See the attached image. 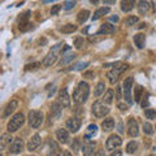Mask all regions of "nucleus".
<instances>
[{"instance_id":"obj_13","label":"nucleus","mask_w":156,"mask_h":156,"mask_svg":"<svg viewBox=\"0 0 156 156\" xmlns=\"http://www.w3.org/2000/svg\"><path fill=\"white\" fill-rule=\"evenodd\" d=\"M42 143V138H41V135L39 134H34L31 136V139L29 140V143H27V151H35L39 146H41Z\"/></svg>"},{"instance_id":"obj_16","label":"nucleus","mask_w":156,"mask_h":156,"mask_svg":"<svg viewBox=\"0 0 156 156\" xmlns=\"http://www.w3.org/2000/svg\"><path fill=\"white\" fill-rule=\"evenodd\" d=\"M56 138H57V140L60 143L65 144V143L69 142V133H68V130H65V129H57Z\"/></svg>"},{"instance_id":"obj_45","label":"nucleus","mask_w":156,"mask_h":156,"mask_svg":"<svg viewBox=\"0 0 156 156\" xmlns=\"http://www.w3.org/2000/svg\"><path fill=\"white\" fill-rule=\"evenodd\" d=\"M121 64L120 61H116V62H109V64H104V68H117Z\"/></svg>"},{"instance_id":"obj_49","label":"nucleus","mask_w":156,"mask_h":156,"mask_svg":"<svg viewBox=\"0 0 156 156\" xmlns=\"http://www.w3.org/2000/svg\"><path fill=\"white\" fill-rule=\"evenodd\" d=\"M58 156H73V155L69 152V151H60Z\"/></svg>"},{"instance_id":"obj_7","label":"nucleus","mask_w":156,"mask_h":156,"mask_svg":"<svg viewBox=\"0 0 156 156\" xmlns=\"http://www.w3.org/2000/svg\"><path fill=\"white\" fill-rule=\"evenodd\" d=\"M121 144H122V139L120 138V135L112 134V135L108 136V139H107L105 148L108 150V151H115L116 148H119Z\"/></svg>"},{"instance_id":"obj_34","label":"nucleus","mask_w":156,"mask_h":156,"mask_svg":"<svg viewBox=\"0 0 156 156\" xmlns=\"http://www.w3.org/2000/svg\"><path fill=\"white\" fill-rule=\"evenodd\" d=\"M83 42H85L83 37H80V35L73 39V44H74V47L77 48V50H80V48L83 47Z\"/></svg>"},{"instance_id":"obj_23","label":"nucleus","mask_w":156,"mask_h":156,"mask_svg":"<svg viewBox=\"0 0 156 156\" xmlns=\"http://www.w3.org/2000/svg\"><path fill=\"white\" fill-rule=\"evenodd\" d=\"M109 7H101L99 9H96L95 13H94V16H92V21H96V20H99L101 16H104V14H108L109 13Z\"/></svg>"},{"instance_id":"obj_12","label":"nucleus","mask_w":156,"mask_h":156,"mask_svg":"<svg viewBox=\"0 0 156 156\" xmlns=\"http://www.w3.org/2000/svg\"><path fill=\"white\" fill-rule=\"evenodd\" d=\"M81 128V120L77 119V117H72L66 121V129L72 131V133H77Z\"/></svg>"},{"instance_id":"obj_42","label":"nucleus","mask_w":156,"mask_h":156,"mask_svg":"<svg viewBox=\"0 0 156 156\" xmlns=\"http://www.w3.org/2000/svg\"><path fill=\"white\" fill-rule=\"evenodd\" d=\"M117 108H119L120 111H122V112H126L129 109V104H125V103H119L117 104Z\"/></svg>"},{"instance_id":"obj_15","label":"nucleus","mask_w":156,"mask_h":156,"mask_svg":"<svg viewBox=\"0 0 156 156\" xmlns=\"http://www.w3.org/2000/svg\"><path fill=\"white\" fill-rule=\"evenodd\" d=\"M57 61V53L55 51H50L46 55V57L43 58V65L44 66H52L53 64H56Z\"/></svg>"},{"instance_id":"obj_29","label":"nucleus","mask_w":156,"mask_h":156,"mask_svg":"<svg viewBox=\"0 0 156 156\" xmlns=\"http://www.w3.org/2000/svg\"><path fill=\"white\" fill-rule=\"evenodd\" d=\"M76 30H77L76 25H73V23H66V25H64L60 29V33H62V34H72V33H74Z\"/></svg>"},{"instance_id":"obj_31","label":"nucleus","mask_w":156,"mask_h":156,"mask_svg":"<svg viewBox=\"0 0 156 156\" xmlns=\"http://www.w3.org/2000/svg\"><path fill=\"white\" fill-rule=\"evenodd\" d=\"M104 90H105V83L104 82H99L96 86H95V90H94V95L98 98L100 96L101 94H104Z\"/></svg>"},{"instance_id":"obj_2","label":"nucleus","mask_w":156,"mask_h":156,"mask_svg":"<svg viewBox=\"0 0 156 156\" xmlns=\"http://www.w3.org/2000/svg\"><path fill=\"white\" fill-rule=\"evenodd\" d=\"M23 122H25V116H23V113H16L11 120H9V122L7 125L8 133H14V131H17L23 125Z\"/></svg>"},{"instance_id":"obj_44","label":"nucleus","mask_w":156,"mask_h":156,"mask_svg":"<svg viewBox=\"0 0 156 156\" xmlns=\"http://www.w3.org/2000/svg\"><path fill=\"white\" fill-rule=\"evenodd\" d=\"M61 9V5H53L52 8H51V14L52 16H55V14H57L58 13V11Z\"/></svg>"},{"instance_id":"obj_22","label":"nucleus","mask_w":156,"mask_h":156,"mask_svg":"<svg viewBox=\"0 0 156 156\" xmlns=\"http://www.w3.org/2000/svg\"><path fill=\"white\" fill-rule=\"evenodd\" d=\"M116 30V27L115 25H112V23H103V25L100 26V29L98 30V34H112V33H115Z\"/></svg>"},{"instance_id":"obj_3","label":"nucleus","mask_w":156,"mask_h":156,"mask_svg":"<svg viewBox=\"0 0 156 156\" xmlns=\"http://www.w3.org/2000/svg\"><path fill=\"white\" fill-rule=\"evenodd\" d=\"M133 85H134L133 77H128V78H126V80L124 81V83H122L124 100L126 101V104H129V105H131V104L134 103L133 96H131V89H133Z\"/></svg>"},{"instance_id":"obj_46","label":"nucleus","mask_w":156,"mask_h":156,"mask_svg":"<svg viewBox=\"0 0 156 156\" xmlns=\"http://www.w3.org/2000/svg\"><path fill=\"white\" fill-rule=\"evenodd\" d=\"M95 77V73L94 72H86L83 73V78H89V80H92Z\"/></svg>"},{"instance_id":"obj_24","label":"nucleus","mask_w":156,"mask_h":156,"mask_svg":"<svg viewBox=\"0 0 156 156\" xmlns=\"http://www.w3.org/2000/svg\"><path fill=\"white\" fill-rule=\"evenodd\" d=\"M136 8H138L139 14H146L150 11V3L146 2V0H140V2L138 3V5H136Z\"/></svg>"},{"instance_id":"obj_11","label":"nucleus","mask_w":156,"mask_h":156,"mask_svg":"<svg viewBox=\"0 0 156 156\" xmlns=\"http://www.w3.org/2000/svg\"><path fill=\"white\" fill-rule=\"evenodd\" d=\"M128 134L130 136H138L139 135V126H138V122H136V120L133 119V117H130L129 121H128Z\"/></svg>"},{"instance_id":"obj_26","label":"nucleus","mask_w":156,"mask_h":156,"mask_svg":"<svg viewBox=\"0 0 156 156\" xmlns=\"http://www.w3.org/2000/svg\"><path fill=\"white\" fill-rule=\"evenodd\" d=\"M144 42H146V35H143V34H135L134 35V43L139 50H142L144 47Z\"/></svg>"},{"instance_id":"obj_33","label":"nucleus","mask_w":156,"mask_h":156,"mask_svg":"<svg viewBox=\"0 0 156 156\" xmlns=\"http://www.w3.org/2000/svg\"><path fill=\"white\" fill-rule=\"evenodd\" d=\"M142 94H143L142 86H135V89H134V100H135V103H139L140 101V96H142Z\"/></svg>"},{"instance_id":"obj_56","label":"nucleus","mask_w":156,"mask_h":156,"mask_svg":"<svg viewBox=\"0 0 156 156\" xmlns=\"http://www.w3.org/2000/svg\"><path fill=\"white\" fill-rule=\"evenodd\" d=\"M90 2H91V4H98L99 3V0H90Z\"/></svg>"},{"instance_id":"obj_50","label":"nucleus","mask_w":156,"mask_h":156,"mask_svg":"<svg viewBox=\"0 0 156 156\" xmlns=\"http://www.w3.org/2000/svg\"><path fill=\"white\" fill-rule=\"evenodd\" d=\"M109 156H122V152H121V151H119V150H117V151H113V152H112Z\"/></svg>"},{"instance_id":"obj_30","label":"nucleus","mask_w":156,"mask_h":156,"mask_svg":"<svg viewBox=\"0 0 156 156\" xmlns=\"http://www.w3.org/2000/svg\"><path fill=\"white\" fill-rule=\"evenodd\" d=\"M98 133V125L95 124H91L87 126V129H86V136L87 138H92L94 135H96Z\"/></svg>"},{"instance_id":"obj_8","label":"nucleus","mask_w":156,"mask_h":156,"mask_svg":"<svg viewBox=\"0 0 156 156\" xmlns=\"http://www.w3.org/2000/svg\"><path fill=\"white\" fill-rule=\"evenodd\" d=\"M23 140L21 138H16V139H13V142L11 143V146H9V148H8V154L9 155H17L20 154L21 151L23 150Z\"/></svg>"},{"instance_id":"obj_27","label":"nucleus","mask_w":156,"mask_h":156,"mask_svg":"<svg viewBox=\"0 0 156 156\" xmlns=\"http://www.w3.org/2000/svg\"><path fill=\"white\" fill-rule=\"evenodd\" d=\"M89 16H90V12L87 11V9H82V11H80L77 14V21L80 23H85L87 20H89Z\"/></svg>"},{"instance_id":"obj_41","label":"nucleus","mask_w":156,"mask_h":156,"mask_svg":"<svg viewBox=\"0 0 156 156\" xmlns=\"http://www.w3.org/2000/svg\"><path fill=\"white\" fill-rule=\"evenodd\" d=\"M18 27L21 31H27L30 30V29H33V23L30 22H26V23H18Z\"/></svg>"},{"instance_id":"obj_19","label":"nucleus","mask_w":156,"mask_h":156,"mask_svg":"<svg viewBox=\"0 0 156 156\" xmlns=\"http://www.w3.org/2000/svg\"><path fill=\"white\" fill-rule=\"evenodd\" d=\"M115 119H112V117H107V119L103 120V122H101V129H103L104 131H111L113 130L115 128Z\"/></svg>"},{"instance_id":"obj_48","label":"nucleus","mask_w":156,"mask_h":156,"mask_svg":"<svg viewBox=\"0 0 156 156\" xmlns=\"http://www.w3.org/2000/svg\"><path fill=\"white\" fill-rule=\"evenodd\" d=\"M121 90H122V87L117 86V89H116V98L117 99H121Z\"/></svg>"},{"instance_id":"obj_1","label":"nucleus","mask_w":156,"mask_h":156,"mask_svg":"<svg viewBox=\"0 0 156 156\" xmlns=\"http://www.w3.org/2000/svg\"><path fill=\"white\" fill-rule=\"evenodd\" d=\"M89 94H90V86L87 82L81 81L78 83L77 89L74 90V94H73V100H74L76 104H83L85 101L89 99Z\"/></svg>"},{"instance_id":"obj_40","label":"nucleus","mask_w":156,"mask_h":156,"mask_svg":"<svg viewBox=\"0 0 156 156\" xmlns=\"http://www.w3.org/2000/svg\"><path fill=\"white\" fill-rule=\"evenodd\" d=\"M30 14H31L30 11H26L23 14H21V17H20V22H18V23H26V22H29V17H30Z\"/></svg>"},{"instance_id":"obj_43","label":"nucleus","mask_w":156,"mask_h":156,"mask_svg":"<svg viewBox=\"0 0 156 156\" xmlns=\"http://www.w3.org/2000/svg\"><path fill=\"white\" fill-rule=\"evenodd\" d=\"M76 5V3L73 2V0H68V2H65V5H64V8L65 9H72L73 7Z\"/></svg>"},{"instance_id":"obj_20","label":"nucleus","mask_w":156,"mask_h":156,"mask_svg":"<svg viewBox=\"0 0 156 156\" xmlns=\"http://www.w3.org/2000/svg\"><path fill=\"white\" fill-rule=\"evenodd\" d=\"M135 0H121V11L122 12H130L135 7Z\"/></svg>"},{"instance_id":"obj_36","label":"nucleus","mask_w":156,"mask_h":156,"mask_svg":"<svg viewBox=\"0 0 156 156\" xmlns=\"http://www.w3.org/2000/svg\"><path fill=\"white\" fill-rule=\"evenodd\" d=\"M138 22V17L136 16H129L125 20V26H134Z\"/></svg>"},{"instance_id":"obj_54","label":"nucleus","mask_w":156,"mask_h":156,"mask_svg":"<svg viewBox=\"0 0 156 156\" xmlns=\"http://www.w3.org/2000/svg\"><path fill=\"white\" fill-rule=\"evenodd\" d=\"M119 131H120V133H124V130H122V122H120V125H119Z\"/></svg>"},{"instance_id":"obj_52","label":"nucleus","mask_w":156,"mask_h":156,"mask_svg":"<svg viewBox=\"0 0 156 156\" xmlns=\"http://www.w3.org/2000/svg\"><path fill=\"white\" fill-rule=\"evenodd\" d=\"M95 156H105L104 155V151H98V152L95 154Z\"/></svg>"},{"instance_id":"obj_5","label":"nucleus","mask_w":156,"mask_h":156,"mask_svg":"<svg viewBox=\"0 0 156 156\" xmlns=\"http://www.w3.org/2000/svg\"><path fill=\"white\" fill-rule=\"evenodd\" d=\"M128 68H129L128 64H122V62H121V64L117 68H113L112 70H109L108 73H107V78L109 80L111 83H115V82L119 81V77L121 76V73L125 72Z\"/></svg>"},{"instance_id":"obj_9","label":"nucleus","mask_w":156,"mask_h":156,"mask_svg":"<svg viewBox=\"0 0 156 156\" xmlns=\"http://www.w3.org/2000/svg\"><path fill=\"white\" fill-rule=\"evenodd\" d=\"M57 101L60 103V105L62 108H69L70 107V96L68 94V89H62L60 92H58Z\"/></svg>"},{"instance_id":"obj_18","label":"nucleus","mask_w":156,"mask_h":156,"mask_svg":"<svg viewBox=\"0 0 156 156\" xmlns=\"http://www.w3.org/2000/svg\"><path fill=\"white\" fill-rule=\"evenodd\" d=\"M95 142H87L86 144H83V156H95Z\"/></svg>"},{"instance_id":"obj_17","label":"nucleus","mask_w":156,"mask_h":156,"mask_svg":"<svg viewBox=\"0 0 156 156\" xmlns=\"http://www.w3.org/2000/svg\"><path fill=\"white\" fill-rule=\"evenodd\" d=\"M13 142V138H12V135L11 133H8V134H4L0 136V151H3V150H5L8 146H11V143Z\"/></svg>"},{"instance_id":"obj_37","label":"nucleus","mask_w":156,"mask_h":156,"mask_svg":"<svg viewBox=\"0 0 156 156\" xmlns=\"http://www.w3.org/2000/svg\"><path fill=\"white\" fill-rule=\"evenodd\" d=\"M144 116H146V119L147 120H155L156 119V111L151 109V108L144 109Z\"/></svg>"},{"instance_id":"obj_25","label":"nucleus","mask_w":156,"mask_h":156,"mask_svg":"<svg viewBox=\"0 0 156 156\" xmlns=\"http://www.w3.org/2000/svg\"><path fill=\"white\" fill-rule=\"evenodd\" d=\"M113 99H115V91L112 89H108L105 91V94L103 96V99H101V101H103L104 104H111L112 101H113Z\"/></svg>"},{"instance_id":"obj_35","label":"nucleus","mask_w":156,"mask_h":156,"mask_svg":"<svg viewBox=\"0 0 156 156\" xmlns=\"http://www.w3.org/2000/svg\"><path fill=\"white\" fill-rule=\"evenodd\" d=\"M89 65H90L89 61H81V62H78V64H76L74 66H72L70 70H82L83 68H87Z\"/></svg>"},{"instance_id":"obj_53","label":"nucleus","mask_w":156,"mask_h":156,"mask_svg":"<svg viewBox=\"0 0 156 156\" xmlns=\"http://www.w3.org/2000/svg\"><path fill=\"white\" fill-rule=\"evenodd\" d=\"M103 2H104L105 4H113V3L116 2V0H103Z\"/></svg>"},{"instance_id":"obj_4","label":"nucleus","mask_w":156,"mask_h":156,"mask_svg":"<svg viewBox=\"0 0 156 156\" xmlns=\"http://www.w3.org/2000/svg\"><path fill=\"white\" fill-rule=\"evenodd\" d=\"M29 125L34 129H38L43 122V113L41 111H30L29 112Z\"/></svg>"},{"instance_id":"obj_57","label":"nucleus","mask_w":156,"mask_h":156,"mask_svg":"<svg viewBox=\"0 0 156 156\" xmlns=\"http://www.w3.org/2000/svg\"><path fill=\"white\" fill-rule=\"evenodd\" d=\"M0 156H2V151H0Z\"/></svg>"},{"instance_id":"obj_47","label":"nucleus","mask_w":156,"mask_h":156,"mask_svg":"<svg viewBox=\"0 0 156 156\" xmlns=\"http://www.w3.org/2000/svg\"><path fill=\"white\" fill-rule=\"evenodd\" d=\"M78 147H80V139H74V143L72 144V150L78 151Z\"/></svg>"},{"instance_id":"obj_32","label":"nucleus","mask_w":156,"mask_h":156,"mask_svg":"<svg viewBox=\"0 0 156 156\" xmlns=\"http://www.w3.org/2000/svg\"><path fill=\"white\" fill-rule=\"evenodd\" d=\"M136 150H138V143L135 140H131V142L126 144V152L128 154H134Z\"/></svg>"},{"instance_id":"obj_58","label":"nucleus","mask_w":156,"mask_h":156,"mask_svg":"<svg viewBox=\"0 0 156 156\" xmlns=\"http://www.w3.org/2000/svg\"><path fill=\"white\" fill-rule=\"evenodd\" d=\"M147 156H154V155H147Z\"/></svg>"},{"instance_id":"obj_28","label":"nucleus","mask_w":156,"mask_h":156,"mask_svg":"<svg viewBox=\"0 0 156 156\" xmlns=\"http://www.w3.org/2000/svg\"><path fill=\"white\" fill-rule=\"evenodd\" d=\"M74 58H76V53H73V52H70V53H64V55H62L61 61H60V66L69 64V62L73 61Z\"/></svg>"},{"instance_id":"obj_38","label":"nucleus","mask_w":156,"mask_h":156,"mask_svg":"<svg viewBox=\"0 0 156 156\" xmlns=\"http://www.w3.org/2000/svg\"><path fill=\"white\" fill-rule=\"evenodd\" d=\"M143 133L147 134V135H152L154 134V128H152V125H151L150 122H144L143 124Z\"/></svg>"},{"instance_id":"obj_55","label":"nucleus","mask_w":156,"mask_h":156,"mask_svg":"<svg viewBox=\"0 0 156 156\" xmlns=\"http://www.w3.org/2000/svg\"><path fill=\"white\" fill-rule=\"evenodd\" d=\"M52 2H55V0H42V3H43V4H47V3H52Z\"/></svg>"},{"instance_id":"obj_39","label":"nucleus","mask_w":156,"mask_h":156,"mask_svg":"<svg viewBox=\"0 0 156 156\" xmlns=\"http://www.w3.org/2000/svg\"><path fill=\"white\" fill-rule=\"evenodd\" d=\"M41 66H42L41 62L35 61V62H31V64H27V65L25 66V69H26V70H37V69H39Z\"/></svg>"},{"instance_id":"obj_10","label":"nucleus","mask_w":156,"mask_h":156,"mask_svg":"<svg viewBox=\"0 0 156 156\" xmlns=\"http://www.w3.org/2000/svg\"><path fill=\"white\" fill-rule=\"evenodd\" d=\"M46 154H47V156H58L60 148H58V144L55 142V140L50 139L46 143Z\"/></svg>"},{"instance_id":"obj_6","label":"nucleus","mask_w":156,"mask_h":156,"mask_svg":"<svg viewBox=\"0 0 156 156\" xmlns=\"http://www.w3.org/2000/svg\"><path fill=\"white\" fill-rule=\"evenodd\" d=\"M91 111L96 117H105L109 113V108L108 105H104L103 101H95L91 107Z\"/></svg>"},{"instance_id":"obj_14","label":"nucleus","mask_w":156,"mask_h":156,"mask_svg":"<svg viewBox=\"0 0 156 156\" xmlns=\"http://www.w3.org/2000/svg\"><path fill=\"white\" fill-rule=\"evenodd\" d=\"M17 107H18V101L16 99H13V100L9 101L8 105L5 107V109H4V112H3V119H7V117L11 116L13 112L17 109Z\"/></svg>"},{"instance_id":"obj_51","label":"nucleus","mask_w":156,"mask_h":156,"mask_svg":"<svg viewBox=\"0 0 156 156\" xmlns=\"http://www.w3.org/2000/svg\"><path fill=\"white\" fill-rule=\"evenodd\" d=\"M119 20H120V18H119V16H116V14H115V16H112V17H111V21H112V22H119Z\"/></svg>"},{"instance_id":"obj_21","label":"nucleus","mask_w":156,"mask_h":156,"mask_svg":"<svg viewBox=\"0 0 156 156\" xmlns=\"http://www.w3.org/2000/svg\"><path fill=\"white\" fill-rule=\"evenodd\" d=\"M61 111H62V107L60 105L58 101H55V103H52L51 105V116L53 119H58L61 115Z\"/></svg>"}]
</instances>
